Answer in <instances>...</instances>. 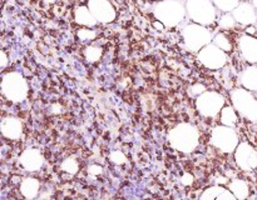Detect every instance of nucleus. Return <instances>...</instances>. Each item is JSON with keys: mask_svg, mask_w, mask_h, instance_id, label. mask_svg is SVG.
<instances>
[{"mask_svg": "<svg viewBox=\"0 0 257 200\" xmlns=\"http://www.w3.org/2000/svg\"><path fill=\"white\" fill-rule=\"evenodd\" d=\"M87 5L98 22L108 24L117 18V12L109 0H88Z\"/></svg>", "mask_w": 257, "mask_h": 200, "instance_id": "obj_11", "label": "nucleus"}, {"mask_svg": "<svg viewBox=\"0 0 257 200\" xmlns=\"http://www.w3.org/2000/svg\"><path fill=\"white\" fill-rule=\"evenodd\" d=\"M168 142L173 149L181 152H192L200 144V132L188 122H181L168 132Z\"/></svg>", "mask_w": 257, "mask_h": 200, "instance_id": "obj_1", "label": "nucleus"}, {"mask_svg": "<svg viewBox=\"0 0 257 200\" xmlns=\"http://www.w3.org/2000/svg\"><path fill=\"white\" fill-rule=\"evenodd\" d=\"M231 102L238 115L248 122H257V99L250 90L245 88H237L231 92Z\"/></svg>", "mask_w": 257, "mask_h": 200, "instance_id": "obj_6", "label": "nucleus"}, {"mask_svg": "<svg viewBox=\"0 0 257 200\" xmlns=\"http://www.w3.org/2000/svg\"><path fill=\"white\" fill-rule=\"evenodd\" d=\"M212 42L217 45L218 48H221V49L226 52H230L231 50H232V42H231V39L225 34V32H217V34L213 36Z\"/></svg>", "mask_w": 257, "mask_h": 200, "instance_id": "obj_22", "label": "nucleus"}, {"mask_svg": "<svg viewBox=\"0 0 257 200\" xmlns=\"http://www.w3.org/2000/svg\"><path fill=\"white\" fill-rule=\"evenodd\" d=\"M256 32H257V30H256V28L251 26V25H248V26H247V29H246V34L253 35V34H255Z\"/></svg>", "mask_w": 257, "mask_h": 200, "instance_id": "obj_35", "label": "nucleus"}, {"mask_svg": "<svg viewBox=\"0 0 257 200\" xmlns=\"http://www.w3.org/2000/svg\"><path fill=\"white\" fill-rule=\"evenodd\" d=\"M215 6L223 12H232L240 4V0H212Z\"/></svg>", "mask_w": 257, "mask_h": 200, "instance_id": "obj_24", "label": "nucleus"}, {"mask_svg": "<svg viewBox=\"0 0 257 200\" xmlns=\"http://www.w3.org/2000/svg\"><path fill=\"white\" fill-rule=\"evenodd\" d=\"M228 189L235 194L236 199H247L248 195H250V188L248 184L245 180L241 179H233L231 180V182L228 184Z\"/></svg>", "mask_w": 257, "mask_h": 200, "instance_id": "obj_20", "label": "nucleus"}, {"mask_svg": "<svg viewBox=\"0 0 257 200\" xmlns=\"http://www.w3.org/2000/svg\"><path fill=\"white\" fill-rule=\"evenodd\" d=\"M235 162L238 168L245 172H250L257 168V152L248 142H242L235 150Z\"/></svg>", "mask_w": 257, "mask_h": 200, "instance_id": "obj_10", "label": "nucleus"}, {"mask_svg": "<svg viewBox=\"0 0 257 200\" xmlns=\"http://www.w3.org/2000/svg\"><path fill=\"white\" fill-rule=\"evenodd\" d=\"M27 80L20 72H10L2 78V92L8 100L13 102H24L28 96Z\"/></svg>", "mask_w": 257, "mask_h": 200, "instance_id": "obj_4", "label": "nucleus"}, {"mask_svg": "<svg viewBox=\"0 0 257 200\" xmlns=\"http://www.w3.org/2000/svg\"><path fill=\"white\" fill-rule=\"evenodd\" d=\"M109 159H110V162H114V164H117V165H122L127 162V156H125L124 152H120V150H114V152H110Z\"/></svg>", "mask_w": 257, "mask_h": 200, "instance_id": "obj_28", "label": "nucleus"}, {"mask_svg": "<svg viewBox=\"0 0 257 200\" xmlns=\"http://www.w3.org/2000/svg\"><path fill=\"white\" fill-rule=\"evenodd\" d=\"M20 165L27 172H38L42 169L44 165V156L40 152V150L34 149V148H29V149L24 150L20 155Z\"/></svg>", "mask_w": 257, "mask_h": 200, "instance_id": "obj_12", "label": "nucleus"}, {"mask_svg": "<svg viewBox=\"0 0 257 200\" xmlns=\"http://www.w3.org/2000/svg\"><path fill=\"white\" fill-rule=\"evenodd\" d=\"M44 2H54L55 0H44Z\"/></svg>", "mask_w": 257, "mask_h": 200, "instance_id": "obj_38", "label": "nucleus"}, {"mask_svg": "<svg viewBox=\"0 0 257 200\" xmlns=\"http://www.w3.org/2000/svg\"><path fill=\"white\" fill-rule=\"evenodd\" d=\"M238 49L246 62L257 64V38L250 34L241 35L238 39Z\"/></svg>", "mask_w": 257, "mask_h": 200, "instance_id": "obj_13", "label": "nucleus"}, {"mask_svg": "<svg viewBox=\"0 0 257 200\" xmlns=\"http://www.w3.org/2000/svg\"><path fill=\"white\" fill-rule=\"evenodd\" d=\"M211 144L220 152L228 154V152H235L240 142H238V135L235 129L232 126L222 124L213 128L211 132Z\"/></svg>", "mask_w": 257, "mask_h": 200, "instance_id": "obj_7", "label": "nucleus"}, {"mask_svg": "<svg viewBox=\"0 0 257 200\" xmlns=\"http://www.w3.org/2000/svg\"><path fill=\"white\" fill-rule=\"evenodd\" d=\"M181 35L186 49L193 52H200L203 46L212 42L213 39L212 32L207 26L193 22L182 28Z\"/></svg>", "mask_w": 257, "mask_h": 200, "instance_id": "obj_3", "label": "nucleus"}, {"mask_svg": "<svg viewBox=\"0 0 257 200\" xmlns=\"http://www.w3.org/2000/svg\"><path fill=\"white\" fill-rule=\"evenodd\" d=\"M103 49L100 46H97V45H88L84 49V56L88 62H95L102 58Z\"/></svg>", "mask_w": 257, "mask_h": 200, "instance_id": "obj_25", "label": "nucleus"}, {"mask_svg": "<svg viewBox=\"0 0 257 200\" xmlns=\"http://www.w3.org/2000/svg\"><path fill=\"white\" fill-rule=\"evenodd\" d=\"M0 56H2L0 68H2V69H4V68L8 65V58H7V54H5V52H0Z\"/></svg>", "mask_w": 257, "mask_h": 200, "instance_id": "obj_32", "label": "nucleus"}, {"mask_svg": "<svg viewBox=\"0 0 257 200\" xmlns=\"http://www.w3.org/2000/svg\"><path fill=\"white\" fill-rule=\"evenodd\" d=\"M240 82L245 89L257 92V68L251 65L240 74Z\"/></svg>", "mask_w": 257, "mask_h": 200, "instance_id": "obj_19", "label": "nucleus"}, {"mask_svg": "<svg viewBox=\"0 0 257 200\" xmlns=\"http://www.w3.org/2000/svg\"><path fill=\"white\" fill-rule=\"evenodd\" d=\"M217 8L212 0H187L186 10L187 15L193 22L205 25H212L217 19Z\"/></svg>", "mask_w": 257, "mask_h": 200, "instance_id": "obj_5", "label": "nucleus"}, {"mask_svg": "<svg viewBox=\"0 0 257 200\" xmlns=\"http://www.w3.org/2000/svg\"><path fill=\"white\" fill-rule=\"evenodd\" d=\"M198 60L201 62V64L205 65L207 69L212 70H218L221 68L225 66L227 64V52H223L221 48H218L217 45L210 42L206 46H203L202 49L198 52L197 55Z\"/></svg>", "mask_w": 257, "mask_h": 200, "instance_id": "obj_9", "label": "nucleus"}, {"mask_svg": "<svg viewBox=\"0 0 257 200\" xmlns=\"http://www.w3.org/2000/svg\"><path fill=\"white\" fill-rule=\"evenodd\" d=\"M201 199L203 200H235L236 196L230 189L221 186V185L216 184L213 186L207 188L205 192L201 194Z\"/></svg>", "mask_w": 257, "mask_h": 200, "instance_id": "obj_16", "label": "nucleus"}, {"mask_svg": "<svg viewBox=\"0 0 257 200\" xmlns=\"http://www.w3.org/2000/svg\"><path fill=\"white\" fill-rule=\"evenodd\" d=\"M252 4H253V6L257 9V0H252Z\"/></svg>", "mask_w": 257, "mask_h": 200, "instance_id": "obj_37", "label": "nucleus"}, {"mask_svg": "<svg viewBox=\"0 0 257 200\" xmlns=\"http://www.w3.org/2000/svg\"><path fill=\"white\" fill-rule=\"evenodd\" d=\"M60 168H62L63 172H68L70 175H75L78 172V170H79V162H78L75 156H69L63 160L62 164H60Z\"/></svg>", "mask_w": 257, "mask_h": 200, "instance_id": "obj_23", "label": "nucleus"}, {"mask_svg": "<svg viewBox=\"0 0 257 200\" xmlns=\"http://www.w3.org/2000/svg\"><path fill=\"white\" fill-rule=\"evenodd\" d=\"M78 38H79L80 42H93V40L97 38V32L95 30H93L92 28H82V29L78 30L77 32Z\"/></svg>", "mask_w": 257, "mask_h": 200, "instance_id": "obj_26", "label": "nucleus"}, {"mask_svg": "<svg viewBox=\"0 0 257 200\" xmlns=\"http://www.w3.org/2000/svg\"><path fill=\"white\" fill-rule=\"evenodd\" d=\"M193 180H195V178H193V175L191 172H185L181 176V184L185 185V186H190V185L193 184Z\"/></svg>", "mask_w": 257, "mask_h": 200, "instance_id": "obj_31", "label": "nucleus"}, {"mask_svg": "<svg viewBox=\"0 0 257 200\" xmlns=\"http://www.w3.org/2000/svg\"><path fill=\"white\" fill-rule=\"evenodd\" d=\"M60 110H62V106L59 104L52 105V112H54V114H59Z\"/></svg>", "mask_w": 257, "mask_h": 200, "instance_id": "obj_34", "label": "nucleus"}, {"mask_svg": "<svg viewBox=\"0 0 257 200\" xmlns=\"http://www.w3.org/2000/svg\"><path fill=\"white\" fill-rule=\"evenodd\" d=\"M153 15L166 28H175L185 20L187 10L180 0H163L155 5Z\"/></svg>", "mask_w": 257, "mask_h": 200, "instance_id": "obj_2", "label": "nucleus"}, {"mask_svg": "<svg viewBox=\"0 0 257 200\" xmlns=\"http://www.w3.org/2000/svg\"><path fill=\"white\" fill-rule=\"evenodd\" d=\"M40 189V182L35 178H25L20 184V194L25 199H35L38 198Z\"/></svg>", "mask_w": 257, "mask_h": 200, "instance_id": "obj_18", "label": "nucleus"}, {"mask_svg": "<svg viewBox=\"0 0 257 200\" xmlns=\"http://www.w3.org/2000/svg\"><path fill=\"white\" fill-rule=\"evenodd\" d=\"M74 20L77 24L87 28H93L98 24V20L95 19L94 15L92 14V12L89 10L88 5H80V6L75 8Z\"/></svg>", "mask_w": 257, "mask_h": 200, "instance_id": "obj_17", "label": "nucleus"}, {"mask_svg": "<svg viewBox=\"0 0 257 200\" xmlns=\"http://www.w3.org/2000/svg\"><path fill=\"white\" fill-rule=\"evenodd\" d=\"M153 25H155L156 29H158V30H161V29H163V28H166L165 25H163L162 22H158V20H157V22H153Z\"/></svg>", "mask_w": 257, "mask_h": 200, "instance_id": "obj_36", "label": "nucleus"}, {"mask_svg": "<svg viewBox=\"0 0 257 200\" xmlns=\"http://www.w3.org/2000/svg\"><path fill=\"white\" fill-rule=\"evenodd\" d=\"M103 172V168L100 166V165H97V164H92L88 166V174L89 175H93V176H98V175H100Z\"/></svg>", "mask_w": 257, "mask_h": 200, "instance_id": "obj_30", "label": "nucleus"}, {"mask_svg": "<svg viewBox=\"0 0 257 200\" xmlns=\"http://www.w3.org/2000/svg\"><path fill=\"white\" fill-rule=\"evenodd\" d=\"M225 106V98L217 92H207L198 95L196 99V108L205 118H215Z\"/></svg>", "mask_w": 257, "mask_h": 200, "instance_id": "obj_8", "label": "nucleus"}, {"mask_svg": "<svg viewBox=\"0 0 257 200\" xmlns=\"http://www.w3.org/2000/svg\"><path fill=\"white\" fill-rule=\"evenodd\" d=\"M236 22L241 25H253L257 22V12L256 8L251 2H240L238 6L232 12Z\"/></svg>", "mask_w": 257, "mask_h": 200, "instance_id": "obj_14", "label": "nucleus"}, {"mask_svg": "<svg viewBox=\"0 0 257 200\" xmlns=\"http://www.w3.org/2000/svg\"><path fill=\"white\" fill-rule=\"evenodd\" d=\"M0 130H2V134L4 135L7 139L17 140L22 136V122H20V119H18V118L15 116H7L2 120V122H0Z\"/></svg>", "mask_w": 257, "mask_h": 200, "instance_id": "obj_15", "label": "nucleus"}, {"mask_svg": "<svg viewBox=\"0 0 257 200\" xmlns=\"http://www.w3.org/2000/svg\"><path fill=\"white\" fill-rule=\"evenodd\" d=\"M238 112L237 110L232 106H223L222 110L220 112V120H221V124L223 125H227V126H236L237 124V120H238Z\"/></svg>", "mask_w": 257, "mask_h": 200, "instance_id": "obj_21", "label": "nucleus"}, {"mask_svg": "<svg viewBox=\"0 0 257 200\" xmlns=\"http://www.w3.org/2000/svg\"><path fill=\"white\" fill-rule=\"evenodd\" d=\"M206 90H207V88H206L205 85L201 84V82H197V84H193L192 86L190 88V94L198 96V95H201L202 92H205Z\"/></svg>", "mask_w": 257, "mask_h": 200, "instance_id": "obj_29", "label": "nucleus"}, {"mask_svg": "<svg viewBox=\"0 0 257 200\" xmlns=\"http://www.w3.org/2000/svg\"><path fill=\"white\" fill-rule=\"evenodd\" d=\"M236 19L232 15V12H223L222 16L218 19V25H220L222 29H231L236 25Z\"/></svg>", "mask_w": 257, "mask_h": 200, "instance_id": "obj_27", "label": "nucleus"}, {"mask_svg": "<svg viewBox=\"0 0 257 200\" xmlns=\"http://www.w3.org/2000/svg\"><path fill=\"white\" fill-rule=\"evenodd\" d=\"M227 182H228V179L225 176H220L216 179V184H218V185H225Z\"/></svg>", "mask_w": 257, "mask_h": 200, "instance_id": "obj_33", "label": "nucleus"}]
</instances>
